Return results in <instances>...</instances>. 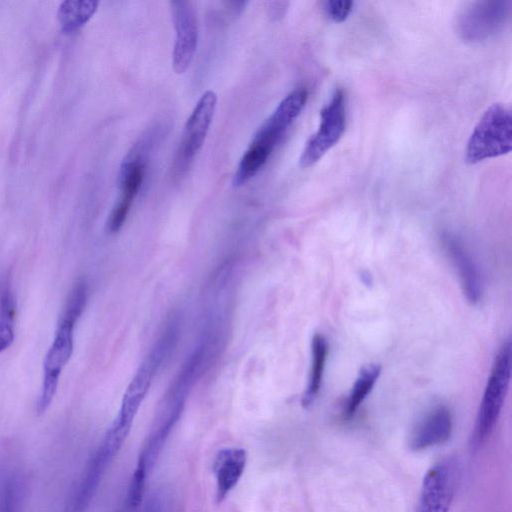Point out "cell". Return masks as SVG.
Instances as JSON below:
<instances>
[{"mask_svg": "<svg viewBox=\"0 0 512 512\" xmlns=\"http://www.w3.org/2000/svg\"><path fill=\"white\" fill-rule=\"evenodd\" d=\"M98 7L95 1H64L58 9V20L64 33H73L87 23Z\"/></svg>", "mask_w": 512, "mask_h": 512, "instance_id": "obj_17", "label": "cell"}, {"mask_svg": "<svg viewBox=\"0 0 512 512\" xmlns=\"http://www.w3.org/2000/svg\"><path fill=\"white\" fill-rule=\"evenodd\" d=\"M311 369L307 388L302 397V406L309 407L317 398L322 385V379L328 356V343L326 338L316 333L311 342Z\"/></svg>", "mask_w": 512, "mask_h": 512, "instance_id": "obj_15", "label": "cell"}, {"mask_svg": "<svg viewBox=\"0 0 512 512\" xmlns=\"http://www.w3.org/2000/svg\"><path fill=\"white\" fill-rule=\"evenodd\" d=\"M511 146V110L504 104L495 103L486 109L475 125L466 145L465 160L476 164L509 153Z\"/></svg>", "mask_w": 512, "mask_h": 512, "instance_id": "obj_1", "label": "cell"}, {"mask_svg": "<svg viewBox=\"0 0 512 512\" xmlns=\"http://www.w3.org/2000/svg\"><path fill=\"white\" fill-rule=\"evenodd\" d=\"M345 124V95L342 89H336L320 111L319 127L301 153L300 166L307 168L318 162L341 139Z\"/></svg>", "mask_w": 512, "mask_h": 512, "instance_id": "obj_6", "label": "cell"}, {"mask_svg": "<svg viewBox=\"0 0 512 512\" xmlns=\"http://www.w3.org/2000/svg\"><path fill=\"white\" fill-rule=\"evenodd\" d=\"M147 469L148 467L145 461L139 457L127 492V504L130 508H136L142 502L145 492Z\"/></svg>", "mask_w": 512, "mask_h": 512, "instance_id": "obj_21", "label": "cell"}, {"mask_svg": "<svg viewBox=\"0 0 512 512\" xmlns=\"http://www.w3.org/2000/svg\"><path fill=\"white\" fill-rule=\"evenodd\" d=\"M510 15V1H473L459 11L456 31L464 42L481 43L499 33L508 23Z\"/></svg>", "mask_w": 512, "mask_h": 512, "instance_id": "obj_3", "label": "cell"}, {"mask_svg": "<svg viewBox=\"0 0 512 512\" xmlns=\"http://www.w3.org/2000/svg\"><path fill=\"white\" fill-rule=\"evenodd\" d=\"M308 98L305 88L290 92L257 131L252 143L272 152L294 120L300 115Z\"/></svg>", "mask_w": 512, "mask_h": 512, "instance_id": "obj_8", "label": "cell"}, {"mask_svg": "<svg viewBox=\"0 0 512 512\" xmlns=\"http://www.w3.org/2000/svg\"><path fill=\"white\" fill-rule=\"evenodd\" d=\"M16 303L11 287L5 282L0 288V353L14 340Z\"/></svg>", "mask_w": 512, "mask_h": 512, "instance_id": "obj_19", "label": "cell"}, {"mask_svg": "<svg viewBox=\"0 0 512 512\" xmlns=\"http://www.w3.org/2000/svg\"><path fill=\"white\" fill-rule=\"evenodd\" d=\"M353 8V2L349 0H328L323 2V10L326 16L334 22L344 21Z\"/></svg>", "mask_w": 512, "mask_h": 512, "instance_id": "obj_23", "label": "cell"}, {"mask_svg": "<svg viewBox=\"0 0 512 512\" xmlns=\"http://www.w3.org/2000/svg\"><path fill=\"white\" fill-rule=\"evenodd\" d=\"M144 177V164L139 157L126 158L118 176L120 197L117 202L131 206Z\"/></svg>", "mask_w": 512, "mask_h": 512, "instance_id": "obj_16", "label": "cell"}, {"mask_svg": "<svg viewBox=\"0 0 512 512\" xmlns=\"http://www.w3.org/2000/svg\"><path fill=\"white\" fill-rule=\"evenodd\" d=\"M217 96L208 90L202 94L188 118L182 141L175 159V170L181 173L189 166L194 156L201 149L216 108Z\"/></svg>", "mask_w": 512, "mask_h": 512, "instance_id": "obj_7", "label": "cell"}, {"mask_svg": "<svg viewBox=\"0 0 512 512\" xmlns=\"http://www.w3.org/2000/svg\"><path fill=\"white\" fill-rule=\"evenodd\" d=\"M461 478L460 462L446 458L425 474L415 512H448Z\"/></svg>", "mask_w": 512, "mask_h": 512, "instance_id": "obj_5", "label": "cell"}, {"mask_svg": "<svg viewBox=\"0 0 512 512\" xmlns=\"http://www.w3.org/2000/svg\"><path fill=\"white\" fill-rule=\"evenodd\" d=\"M442 245L456 268L466 299L471 304L478 303L483 294V281L479 267L470 251L461 239L448 232L442 235Z\"/></svg>", "mask_w": 512, "mask_h": 512, "instance_id": "obj_10", "label": "cell"}, {"mask_svg": "<svg viewBox=\"0 0 512 512\" xmlns=\"http://www.w3.org/2000/svg\"><path fill=\"white\" fill-rule=\"evenodd\" d=\"M271 152L251 143L243 154L233 177V185L238 187L248 182L266 163Z\"/></svg>", "mask_w": 512, "mask_h": 512, "instance_id": "obj_20", "label": "cell"}, {"mask_svg": "<svg viewBox=\"0 0 512 512\" xmlns=\"http://www.w3.org/2000/svg\"><path fill=\"white\" fill-rule=\"evenodd\" d=\"M381 373L378 364H367L359 371L348 395L345 407L346 415L352 416L372 391Z\"/></svg>", "mask_w": 512, "mask_h": 512, "instance_id": "obj_18", "label": "cell"}, {"mask_svg": "<svg viewBox=\"0 0 512 512\" xmlns=\"http://www.w3.org/2000/svg\"><path fill=\"white\" fill-rule=\"evenodd\" d=\"M113 459L114 457H111L102 447H98L71 491L64 512L87 511L101 479Z\"/></svg>", "mask_w": 512, "mask_h": 512, "instance_id": "obj_11", "label": "cell"}, {"mask_svg": "<svg viewBox=\"0 0 512 512\" xmlns=\"http://www.w3.org/2000/svg\"><path fill=\"white\" fill-rule=\"evenodd\" d=\"M78 319L61 314L55 336L43 362V383L36 403V412L42 415L49 408L57 391L59 378L70 360L73 347V331Z\"/></svg>", "mask_w": 512, "mask_h": 512, "instance_id": "obj_4", "label": "cell"}, {"mask_svg": "<svg viewBox=\"0 0 512 512\" xmlns=\"http://www.w3.org/2000/svg\"><path fill=\"white\" fill-rule=\"evenodd\" d=\"M176 40L173 50V69L184 73L190 66L197 48L198 27L193 6L188 1L170 3Z\"/></svg>", "mask_w": 512, "mask_h": 512, "instance_id": "obj_9", "label": "cell"}, {"mask_svg": "<svg viewBox=\"0 0 512 512\" xmlns=\"http://www.w3.org/2000/svg\"><path fill=\"white\" fill-rule=\"evenodd\" d=\"M511 375V344H502L498 350L487 380L477 412L473 438L477 444L484 442L492 433L508 392Z\"/></svg>", "mask_w": 512, "mask_h": 512, "instance_id": "obj_2", "label": "cell"}, {"mask_svg": "<svg viewBox=\"0 0 512 512\" xmlns=\"http://www.w3.org/2000/svg\"><path fill=\"white\" fill-rule=\"evenodd\" d=\"M157 356L150 358L141 365L129 384L121 403L119 413L114 420L118 425L131 429L133 420L149 389L150 382L156 367Z\"/></svg>", "mask_w": 512, "mask_h": 512, "instance_id": "obj_14", "label": "cell"}, {"mask_svg": "<svg viewBox=\"0 0 512 512\" xmlns=\"http://www.w3.org/2000/svg\"><path fill=\"white\" fill-rule=\"evenodd\" d=\"M247 463L243 448H223L215 456L213 473L216 480V501L221 503L242 477Z\"/></svg>", "mask_w": 512, "mask_h": 512, "instance_id": "obj_13", "label": "cell"}, {"mask_svg": "<svg viewBox=\"0 0 512 512\" xmlns=\"http://www.w3.org/2000/svg\"><path fill=\"white\" fill-rule=\"evenodd\" d=\"M20 486L14 476L4 479L0 486V512H19Z\"/></svg>", "mask_w": 512, "mask_h": 512, "instance_id": "obj_22", "label": "cell"}, {"mask_svg": "<svg viewBox=\"0 0 512 512\" xmlns=\"http://www.w3.org/2000/svg\"><path fill=\"white\" fill-rule=\"evenodd\" d=\"M453 431V417L447 407L440 406L429 412L415 427L409 447L421 451L448 441Z\"/></svg>", "mask_w": 512, "mask_h": 512, "instance_id": "obj_12", "label": "cell"}]
</instances>
